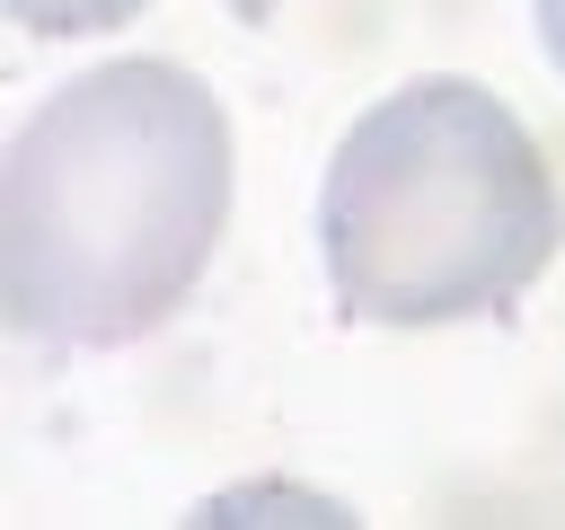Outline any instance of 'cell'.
I'll return each mask as SVG.
<instances>
[{
    "mask_svg": "<svg viewBox=\"0 0 565 530\" xmlns=\"http://www.w3.org/2000/svg\"><path fill=\"white\" fill-rule=\"evenodd\" d=\"M274 9H282V0H230V18H247V26H265Z\"/></svg>",
    "mask_w": 565,
    "mask_h": 530,
    "instance_id": "5",
    "label": "cell"
},
{
    "mask_svg": "<svg viewBox=\"0 0 565 530\" xmlns=\"http://www.w3.org/2000/svg\"><path fill=\"white\" fill-rule=\"evenodd\" d=\"M556 239L565 203L530 124L459 71L362 106L318 186V256L353 327L503 318L547 274Z\"/></svg>",
    "mask_w": 565,
    "mask_h": 530,
    "instance_id": "2",
    "label": "cell"
},
{
    "mask_svg": "<svg viewBox=\"0 0 565 530\" xmlns=\"http://www.w3.org/2000/svg\"><path fill=\"white\" fill-rule=\"evenodd\" d=\"M26 35H106L124 18H141L150 0H0Z\"/></svg>",
    "mask_w": 565,
    "mask_h": 530,
    "instance_id": "3",
    "label": "cell"
},
{
    "mask_svg": "<svg viewBox=\"0 0 565 530\" xmlns=\"http://www.w3.org/2000/svg\"><path fill=\"white\" fill-rule=\"evenodd\" d=\"M539 9V44H547V62L565 71V0H530Z\"/></svg>",
    "mask_w": 565,
    "mask_h": 530,
    "instance_id": "4",
    "label": "cell"
},
{
    "mask_svg": "<svg viewBox=\"0 0 565 530\" xmlns=\"http://www.w3.org/2000/svg\"><path fill=\"white\" fill-rule=\"evenodd\" d=\"M230 115L159 53L62 80L0 159V309L26 344L115 353L168 327L230 230Z\"/></svg>",
    "mask_w": 565,
    "mask_h": 530,
    "instance_id": "1",
    "label": "cell"
}]
</instances>
